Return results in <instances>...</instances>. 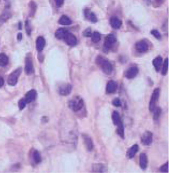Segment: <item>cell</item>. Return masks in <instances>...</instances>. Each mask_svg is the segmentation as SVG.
I'll use <instances>...</instances> for the list:
<instances>
[{
	"label": "cell",
	"mask_w": 169,
	"mask_h": 173,
	"mask_svg": "<svg viewBox=\"0 0 169 173\" xmlns=\"http://www.w3.org/2000/svg\"><path fill=\"white\" fill-rule=\"evenodd\" d=\"M159 95L160 89L159 88H156L154 90L149 102V109L150 112H153V111L157 107V102L159 99Z\"/></svg>",
	"instance_id": "obj_3"
},
{
	"label": "cell",
	"mask_w": 169,
	"mask_h": 173,
	"mask_svg": "<svg viewBox=\"0 0 169 173\" xmlns=\"http://www.w3.org/2000/svg\"><path fill=\"white\" fill-rule=\"evenodd\" d=\"M69 31L65 28H59L56 32V37L59 39H63Z\"/></svg>",
	"instance_id": "obj_22"
},
{
	"label": "cell",
	"mask_w": 169,
	"mask_h": 173,
	"mask_svg": "<svg viewBox=\"0 0 169 173\" xmlns=\"http://www.w3.org/2000/svg\"><path fill=\"white\" fill-rule=\"evenodd\" d=\"M112 120H113L114 124L116 125V126H118L119 125L122 124V121H121L120 115H119L118 112H116V111H114L112 113Z\"/></svg>",
	"instance_id": "obj_20"
},
{
	"label": "cell",
	"mask_w": 169,
	"mask_h": 173,
	"mask_svg": "<svg viewBox=\"0 0 169 173\" xmlns=\"http://www.w3.org/2000/svg\"><path fill=\"white\" fill-rule=\"evenodd\" d=\"M19 29H22V24L21 23H19Z\"/></svg>",
	"instance_id": "obj_42"
},
{
	"label": "cell",
	"mask_w": 169,
	"mask_h": 173,
	"mask_svg": "<svg viewBox=\"0 0 169 173\" xmlns=\"http://www.w3.org/2000/svg\"><path fill=\"white\" fill-rule=\"evenodd\" d=\"M32 159L33 160L34 163L35 164H39L42 161V157L41 156V153L38 150H34L32 153Z\"/></svg>",
	"instance_id": "obj_19"
},
{
	"label": "cell",
	"mask_w": 169,
	"mask_h": 173,
	"mask_svg": "<svg viewBox=\"0 0 169 173\" xmlns=\"http://www.w3.org/2000/svg\"><path fill=\"white\" fill-rule=\"evenodd\" d=\"M33 70V61L31 55H28L26 57L25 60V70L27 74H31L32 73Z\"/></svg>",
	"instance_id": "obj_7"
},
{
	"label": "cell",
	"mask_w": 169,
	"mask_h": 173,
	"mask_svg": "<svg viewBox=\"0 0 169 173\" xmlns=\"http://www.w3.org/2000/svg\"><path fill=\"white\" fill-rule=\"evenodd\" d=\"M83 140L86 149L89 152H91L93 149V143L91 137H89L88 135H84L83 136Z\"/></svg>",
	"instance_id": "obj_16"
},
{
	"label": "cell",
	"mask_w": 169,
	"mask_h": 173,
	"mask_svg": "<svg viewBox=\"0 0 169 173\" xmlns=\"http://www.w3.org/2000/svg\"><path fill=\"white\" fill-rule=\"evenodd\" d=\"M8 61L9 58L8 56L5 54H0V66L5 67L7 66L8 65Z\"/></svg>",
	"instance_id": "obj_27"
},
{
	"label": "cell",
	"mask_w": 169,
	"mask_h": 173,
	"mask_svg": "<svg viewBox=\"0 0 169 173\" xmlns=\"http://www.w3.org/2000/svg\"><path fill=\"white\" fill-rule=\"evenodd\" d=\"M153 112H154V119L155 120L158 119L161 114V109L159 107H156L153 111Z\"/></svg>",
	"instance_id": "obj_32"
},
{
	"label": "cell",
	"mask_w": 169,
	"mask_h": 173,
	"mask_svg": "<svg viewBox=\"0 0 169 173\" xmlns=\"http://www.w3.org/2000/svg\"><path fill=\"white\" fill-rule=\"evenodd\" d=\"M96 63L105 74H110L113 71L112 65L107 59L103 56H97L96 59Z\"/></svg>",
	"instance_id": "obj_1"
},
{
	"label": "cell",
	"mask_w": 169,
	"mask_h": 173,
	"mask_svg": "<svg viewBox=\"0 0 169 173\" xmlns=\"http://www.w3.org/2000/svg\"><path fill=\"white\" fill-rule=\"evenodd\" d=\"M139 73V69L135 66H132L129 68L125 74V76L127 79H131L134 78Z\"/></svg>",
	"instance_id": "obj_12"
},
{
	"label": "cell",
	"mask_w": 169,
	"mask_h": 173,
	"mask_svg": "<svg viewBox=\"0 0 169 173\" xmlns=\"http://www.w3.org/2000/svg\"><path fill=\"white\" fill-rule=\"evenodd\" d=\"M135 49L139 53H145L148 50V45L145 41H140L135 44Z\"/></svg>",
	"instance_id": "obj_10"
},
{
	"label": "cell",
	"mask_w": 169,
	"mask_h": 173,
	"mask_svg": "<svg viewBox=\"0 0 169 173\" xmlns=\"http://www.w3.org/2000/svg\"><path fill=\"white\" fill-rule=\"evenodd\" d=\"M86 16L88 17V18L90 19V20H91L92 22L95 23L97 22V18L96 17V15L93 13H91L89 12L88 11H86Z\"/></svg>",
	"instance_id": "obj_30"
},
{
	"label": "cell",
	"mask_w": 169,
	"mask_h": 173,
	"mask_svg": "<svg viewBox=\"0 0 169 173\" xmlns=\"http://www.w3.org/2000/svg\"><path fill=\"white\" fill-rule=\"evenodd\" d=\"M59 23L62 26H70L72 23V21L67 16L62 15L59 19Z\"/></svg>",
	"instance_id": "obj_23"
},
{
	"label": "cell",
	"mask_w": 169,
	"mask_h": 173,
	"mask_svg": "<svg viewBox=\"0 0 169 173\" xmlns=\"http://www.w3.org/2000/svg\"><path fill=\"white\" fill-rule=\"evenodd\" d=\"M22 72V69L18 68L12 72L8 77L7 83L9 85L15 86L17 83L18 79Z\"/></svg>",
	"instance_id": "obj_4"
},
{
	"label": "cell",
	"mask_w": 169,
	"mask_h": 173,
	"mask_svg": "<svg viewBox=\"0 0 169 173\" xmlns=\"http://www.w3.org/2000/svg\"><path fill=\"white\" fill-rule=\"evenodd\" d=\"M55 2H56V5L58 7H61L64 2L65 0H54Z\"/></svg>",
	"instance_id": "obj_39"
},
{
	"label": "cell",
	"mask_w": 169,
	"mask_h": 173,
	"mask_svg": "<svg viewBox=\"0 0 169 173\" xmlns=\"http://www.w3.org/2000/svg\"><path fill=\"white\" fill-rule=\"evenodd\" d=\"M37 97V91L35 90H31L26 93L24 99L26 100L27 104H28V103H31V102L35 100Z\"/></svg>",
	"instance_id": "obj_13"
},
{
	"label": "cell",
	"mask_w": 169,
	"mask_h": 173,
	"mask_svg": "<svg viewBox=\"0 0 169 173\" xmlns=\"http://www.w3.org/2000/svg\"><path fill=\"white\" fill-rule=\"evenodd\" d=\"M4 84V79L2 77H0V87L2 86Z\"/></svg>",
	"instance_id": "obj_40"
},
{
	"label": "cell",
	"mask_w": 169,
	"mask_h": 173,
	"mask_svg": "<svg viewBox=\"0 0 169 173\" xmlns=\"http://www.w3.org/2000/svg\"><path fill=\"white\" fill-rule=\"evenodd\" d=\"M110 24L111 27L114 29H119L121 27L122 22L116 16H112L110 18Z\"/></svg>",
	"instance_id": "obj_15"
},
{
	"label": "cell",
	"mask_w": 169,
	"mask_h": 173,
	"mask_svg": "<svg viewBox=\"0 0 169 173\" xmlns=\"http://www.w3.org/2000/svg\"><path fill=\"white\" fill-rule=\"evenodd\" d=\"M148 165V158L146 153H141L140 155V165L142 169H146Z\"/></svg>",
	"instance_id": "obj_17"
},
{
	"label": "cell",
	"mask_w": 169,
	"mask_h": 173,
	"mask_svg": "<svg viewBox=\"0 0 169 173\" xmlns=\"http://www.w3.org/2000/svg\"><path fill=\"white\" fill-rule=\"evenodd\" d=\"M17 37V39L18 40H21L22 39V33H18Z\"/></svg>",
	"instance_id": "obj_41"
},
{
	"label": "cell",
	"mask_w": 169,
	"mask_h": 173,
	"mask_svg": "<svg viewBox=\"0 0 169 173\" xmlns=\"http://www.w3.org/2000/svg\"><path fill=\"white\" fill-rule=\"evenodd\" d=\"M69 106L73 112H80L83 109L84 106L83 99L81 97H74L69 102Z\"/></svg>",
	"instance_id": "obj_2"
},
{
	"label": "cell",
	"mask_w": 169,
	"mask_h": 173,
	"mask_svg": "<svg viewBox=\"0 0 169 173\" xmlns=\"http://www.w3.org/2000/svg\"><path fill=\"white\" fill-rule=\"evenodd\" d=\"M116 133L120 137L124 139L125 137V131H124V127L123 124H121L118 126H116Z\"/></svg>",
	"instance_id": "obj_29"
},
{
	"label": "cell",
	"mask_w": 169,
	"mask_h": 173,
	"mask_svg": "<svg viewBox=\"0 0 169 173\" xmlns=\"http://www.w3.org/2000/svg\"><path fill=\"white\" fill-rule=\"evenodd\" d=\"M116 37L113 34H109L106 36L104 46L107 49H111L116 43Z\"/></svg>",
	"instance_id": "obj_5"
},
{
	"label": "cell",
	"mask_w": 169,
	"mask_h": 173,
	"mask_svg": "<svg viewBox=\"0 0 169 173\" xmlns=\"http://www.w3.org/2000/svg\"><path fill=\"white\" fill-rule=\"evenodd\" d=\"M152 142V133L149 131L144 133L141 137V143L145 146H149Z\"/></svg>",
	"instance_id": "obj_6"
},
{
	"label": "cell",
	"mask_w": 169,
	"mask_h": 173,
	"mask_svg": "<svg viewBox=\"0 0 169 173\" xmlns=\"http://www.w3.org/2000/svg\"><path fill=\"white\" fill-rule=\"evenodd\" d=\"M11 16V14L9 11H6L0 15V26L5 23L8 19Z\"/></svg>",
	"instance_id": "obj_25"
},
{
	"label": "cell",
	"mask_w": 169,
	"mask_h": 173,
	"mask_svg": "<svg viewBox=\"0 0 169 173\" xmlns=\"http://www.w3.org/2000/svg\"><path fill=\"white\" fill-rule=\"evenodd\" d=\"M45 46V40L42 36L38 37L36 40V49L38 52H41Z\"/></svg>",
	"instance_id": "obj_14"
},
{
	"label": "cell",
	"mask_w": 169,
	"mask_h": 173,
	"mask_svg": "<svg viewBox=\"0 0 169 173\" xmlns=\"http://www.w3.org/2000/svg\"><path fill=\"white\" fill-rule=\"evenodd\" d=\"M118 89V84L113 80L109 81L106 85V91L107 94H113Z\"/></svg>",
	"instance_id": "obj_11"
},
{
	"label": "cell",
	"mask_w": 169,
	"mask_h": 173,
	"mask_svg": "<svg viewBox=\"0 0 169 173\" xmlns=\"http://www.w3.org/2000/svg\"><path fill=\"white\" fill-rule=\"evenodd\" d=\"M71 90H72V86L71 84H62L59 88V93L61 96H67L69 94H71Z\"/></svg>",
	"instance_id": "obj_8"
},
{
	"label": "cell",
	"mask_w": 169,
	"mask_h": 173,
	"mask_svg": "<svg viewBox=\"0 0 169 173\" xmlns=\"http://www.w3.org/2000/svg\"><path fill=\"white\" fill-rule=\"evenodd\" d=\"M66 43L70 46H74L77 44V38L73 33L68 31L63 38Z\"/></svg>",
	"instance_id": "obj_9"
},
{
	"label": "cell",
	"mask_w": 169,
	"mask_h": 173,
	"mask_svg": "<svg viewBox=\"0 0 169 173\" xmlns=\"http://www.w3.org/2000/svg\"><path fill=\"white\" fill-rule=\"evenodd\" d=\"M151 33L155 38L158 39H160L161 38V35L157 30H155V29L152 30L151 31Z\"/></svg>",
	"instance_id": "obj_35"
},
{
	"label": "cell",
	"mask_w": 169,
	"mask_h": 173,
	"mask_svg": "<svg viewBox=\"0 0 169 173\" xmlns=\"http://www.w3.org/2000/svg\"><path fill=\"white\" fill-rule=\"evenodd\" d=\"M138 151H139V146L137 144H135L134 145L132 146L127 152V156L129 159L134 158Z\"/></svg>",
	"instance_id": "obj_21"
},
{
	"label": "cell",
	"mask_w": 169,
	"mask_h": 173,
	"mask_svg": "<svg viewBox=\"0 0 169 173\" xmlns=\"http://www.w3.org/2000/svg\"><path fill=\"white\" fill-rule=\"evenodd\" d=\"M91 34H92V33H91V29L90 28H88L84 31L83 35L86 37H90Z\"/></svg>",
	"instance_id": "obj_37"
},
{
	"label": "cell",
	"mask_w": 169,
	"mask_h": 173,
	"mask_svg": "<svg viewBox=\"0 0 169 173\" xmlns=\"http://www.w3.org/2000/svg\"><path fill=\"white\" fill-rule=\"evenodd\" d=\"M112 104H113L114 106H116V107H120L121 106V101L119 98H115L112 101Z\"/></svg>",
	"instance_id": "obj_36"
},
{
	"label": "cell",
	"mask_w": 169,
	"mask_h": 173,
	"mask_svg": "<svg viewBox=\"0 0 169 173\" xmlns=\"http://www.w3.org/2000/svg\"><path fill=\"white\" fill-rule=\"evenodd\" d=\"M162 62H163V58L161 56H157L152 61V64L157 71L158 72L160 70L162 65Z\"/></svg>",
	"instance_id": "obj_18"
},
{
	"label": "cell",
	"mask_w": 169,
	"mask_h": 173,
	"mask_svg": "<svg viewBox=\"0 0 169 173\" xmlns=\"http://www.w3.org/2000/svg\"><path fill=\"white\" fill-rule=\"evenodd\" d=\"M92 171L93 172H98V173H103L106 171L105 166L103 164H96L93 165L92 167Z\"/></svg>",
	"instance_id": "obj_26"
},
{
	"label": "cell",
	"mask_w": 169,
	"mask_h": 173,
	"mask_svg": "<svg viewBox=\"0 0 169 173\" xmlns=\"http://www.w3.org/2000/svg\"><path fill=\"white\" fill-rule=\"evenodd\" d=\"M168 66H169V59L167 58L164 61V64L163 65L161 70V74L163 76L167 74L168 71Z\"/></svg>",
	"instance_id": "obj_31"
},
{
	"label": "cell",
	"mask_w": 169,
	"mask_h": 173,
	"mask_svg": "<svg viewBox=\"0 0 169 173\" xmlns=\"http://www.w3.org/2000/svg\"><path fill=\"white\" fill-rule=\"evenodd\" d=\"M29 15L31 17H32L35 15L37 11V5L35 1H31L29 4Z\"/></svg>",
	"instance_id": "obj_24"
},
{
	"label": "cell",
	"mask_w": 169,
	"mask_h": 173,
	"mask_svg": "<svg viewBox=\"0 0 169 173\" xmlns=\"http://www.w3.org/2000/svg\"><path fill=\"white\" fill-rule=\"evenodd\" d=\"M26 32H27V33H28L29 35H30L31 31V29L30 26V24H29V22L28 20L26 21Z\"/></svg>",
	"instance_id": "obj_38"
},
{
	"label": "cell",
	"mask_w": 169,
	"mask_h": 173,
	"mask_svg": "<svg viewBox=\"0 0 169 173\" xmlns=\"http://www.w3.org/2000/svg\"><path fill=\"white\" fill-rule=\"evenodd\" d=\"M159 169H160V171L163 173H168L169 172V162H167V163L161 165Z\"/></svg>",
	"instance_id": "obj_34"
},
{
	"label": "cell",
	"mask_w": 169,
	"mask_h": 173,
	"mask_svg": "<svg viewBox=\"0 0 169 173\" xmlns=\"http://www.w3.org/2000/svg\"><path fill=\"white\" fill-rule=\"evenodd\" d=\"M27 102H26L25 99H22L18 102V107L20 110H23L26 107Z\"/></svg>",
	"instance_id": "obj_33"
},
{
	"label": "cell",
	"mask_w": 169,
	"mask_h": 173,
	"mask_svg": "<svg viewBox=\"0 0 169 173\" xmlns=\"http://www.w3.org/2000/svg\"><path fill=\"white\" fill-rule=\"evenodd\" d=\"M91 40L93 43H98L101 41V36L100 33L98 31H95L91 34Z\"/></svg>",
	"instance_id": "obj_28"
}]
</instances>
